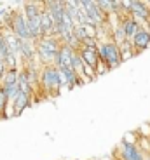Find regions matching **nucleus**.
I'll return each mask as SVG.
<instances>
[{
	"mask_svg": "<svg viewBox=\"0 0 150 160\" xmlns=\"http://www.w3.org/2000/svg\"><path fill=\"white\" fill-rule=\"evenodd\" d=\"M147 153H150V139H148V150H147Z\"/></svg>",
	"mask_w": 150,
	"mask_h": 160,
	"instance_id": "nucleus-21",
	"label": "nucleus"
},
{
	"mask_svg": "<svg viewBox=\"0 0 150 160\" xmlns=\"http://www.w3.org/2000/svg\"><path fill=\"white\" fill-rule=\"evenodd\" d=\"M7 26L16 33L21 40H32L30 35V28H28V21L24 18L23 11H12L11 12V19H9Z\"/></svg>",
	"mask_w": 150,
	"mask_h": 160,
	"instance_id": "nucleus-4",
	"label": "nucleus"
},
{
	"mask_svg": "<svg viewBox=\"0 0 150 160\" xmlns=\"http://www.w3.org/2000/svg\"><path fill=\"white\" fill-rule=\"evenodd\" d=\"M39 59L37 56V42L35 40H23L21 42V63H32V61Z\"/></svg>",
	"mask_w": 150,
	"mask_h": 160,
	"instance_id": "nucleus-11",
	"label": "nucleus"
},
{
	"mask_svg": "<svg viewBox=\"0 0 150 160\" xmlns=\"http://www.w3.org/2000/svg\"><path fill=\"white\" fill-rule=\"evenodd\" d=\"M131 44H133V47L136 52H142V51H145V49H148L150 47V28H145V26H143V28L134 35V38L131 40Z\"/></svg>",
	"mask_w": 150,
	"mask_h": 160,
	"instance_id": "nucleus-12",
	"label": "nucleus"
},
{
	"mask_svg": "<svg viewBox=\"0 0 150 160\" xmlns=\"http://www.w3.org/2000/svg\"><path fill=\"white\" fill-rule=\"evenodd\" d=\"M145 160H150V153H147V155H145Z\"/></svg>",
	"mask_w": 150,
	"mask_h": 160,
	"instance_id": "nucleus-20",
	"label": "nucleus"
},
{
	"mask_svg": "<svg viewBox=\"0 0 150 160\" xmlns=\"http://www.w3.org/2000/svg\"><path fill=\"white\" fill-rule=\"evenodd\" d=\"M73 56H75V49L70 47V45H66V44H63L61 45L59 54H58V59H56V68H59V70L72 68Z\"/></svg>",
	"mask_w": 150,
	"mask_h": 160,
	"instance_id": "nucleus-10",
	"label": "nucleus"
},
{
	"mask_svg": "<svg viewBox=\"0 0 150 160\" xmlns=\"http://www.w3.org/2000/svg\"><path fill=\"white\" fill-rule=\"evenodd\" d=\"M98 54H100V59L106 64V68H117L121 66L124 61H122V52L121 47L115 44L114 40H105L101 44L98 45Z\"/></svg>",
	"mask_w": 150,
	"mask_h": 160,
	"instance_id": "nucleus-3",
	"label": "nucleus"
},
{
	"mask_svg": "<svg viewBox=\"0 0 150 160\" xmlns=\"http://www.w3.org/2000/svg\"><path fill=\"white\" fill-rule=\"evenodd\" d=\"M9 106V101H7V96H5L4 89H2V85H0V115H4L5 113V108Z\"/></svg>",
	"mask_w": 150,
	"mask_h": 160,
	"instance_id": "nucleus-19",
	"label": "nucleus"
},
{
	"mask_svg": "<svg viewBox=\"0 0 150 160\" xmlns=\"http://www.w3.org/2000/svg\"><path fill=\"white\" fill-rule=\"evenodd\" d=\"M40 87L45 92V96H58L63 89L61 85L59 70L56 66H44L40 73Z\"/></svg>",
	"mask_w": 150,
	"mask_h": 160,
	"instance_id": "nucleus-2",
	"label": "nucleus"
},
{
	"mask_svg": "<svg viewBox=\"0 0 150 160\" xmlns=\"http://www.w3.org/2000/svg\"><path fill=\"white\" fill-rule=\"evenodd\" d=\"M129 16L133 19H136L140 24L150 23V7L147 5V2H138V0H131L129 5Z\"/></svg>",
	"mask_w": 150,
	"mask_h": 160,
	"instance_id": "nucleus-6",
	"label": "nucleus"
},
{
	"mask_svg": "<svg viewBox=\"0 0 150 160\" xmlns=\"http://www.w3.org/2000/svg\"><path fill=\"white\" fill-rule=\"evenodd\" d=\"M18 87H19V92L24 94V96H28L30 99L33 98V85L30 84V80L26 78L23 70H19V78H18Z\"/></svg>",
	"mask_w": 150,
	"mask_h": 160,
	"instance_id": "nucleus-14",
	"label": "nucleus"
},
{
	"mask_svg": "<svg viewBox=\"0 0 150 160\" xmlns=\"http://www.w3.org/2000/svg\"><path fill=\"white\" fill-rule=\"evenodd\" d=\"M19 58L16 56V54H9L7 58H5V66H7V70H19V66H18V64H19Z\"/></svg>",
	"mask_w": 150,
	"mask_h": 160,
	"instance_id": "nucleus-18",
	"label": "nucleus"
},
{
	"mask_svg": "<svg viewBox=\"0 0 150 160\" xmlns=\"http://www.w3.org/2000/svg\"><path fill=\"white\" fill-rule=\"evenodd\" d=\"M30 103H32V99H30L28 96H24V94H21L14 99V103L11 104L12 108H14V113L12 115H19V113H23V110L26 108V106H30Z\"/></svg>",
	"mask_w": 150,
	"mask_h": 160,
	"instance_id": "nucleus-15",
	"label": "nucleus"
},
{
	"mask_svg": "<svg viewBox=\"0 0 150 160\" xmlns=\"http://www.w3.org/2000/svg\"><path fill=\"white\" fill-rule=\"evenodd\" d=\"M119 160H145V155L134 143L124 139L121 143V150H119Z\"/></svg>",
	"mask_w": 150,
	"mask_h": 160,
	"instance_id": "nucleus-7",
	"label": "nucleus"
},
{
	"mask_svg": "<svg viewBox=\"0 0 150 160\" xmlns=\"http://www.w3.org/2000/svg\"><path fill=\"white\" fill-rule=\"evenodd\" d=\"M18 78H19V70H7L0 82L2 87H9V85H18Z\"/></svg>",
	"mask_w": 150,
	"mask_h": 160,
	"instance_id": "nucleus-16",
	"label": "nucleus"
},
{
	"mask_svg": "<svg viewBox=\"0 0 150 160\" xmlns=\"http://www.w3.org/2000/svg\"><path fill=\"white\" fill-rule=\"evenodd\" d=\"M65 7H66V14L72 18L75 26L87 24V18H85V12H84L80 0H68V2H65Z\"/></svg>",
	"mask_w": 150,
	"mask_h": 160,
	"instance_id": "nucleus-5",
	"label": "nucleus"
},
{
	"mask_svg": "<svg viewBox=\"0 0 150 160\" xmlns=\"http://www.w3.org/2000/svg\"><path fill=\"white\" fill-rule=\"evenodd\" d=\"M61 42L58 37H45L37 42V56H39V63L42 66H56L58 54L61 51Z\"/></svg>",
	"mask_w": 150,
	"mask_h": 160,
	"instance_id": "nucleus-1",
	"label": "nucleus"
},
{
	"mask_svg": "<svg viewBox=\"0 0 150 160\" xmlns=\"http://www.w3.org/2000/svg\"><path fill=\"white\" fill-rule=\"evenodd\" d=\"M98 7L101 9L106 16H112V14H115L114 2H110V0H100V2H98Z\"/></svg>",
	"mask_w": 150,
	"mask_h": 160,
	"instance_id": "nucleus-17",
	"label": "nucleus"
},
{
	"mask_svg": "<svg viewBox=\"0 0 150 160\" xmlns=\"http://www.w3.org/2000/svg\"><path fill=\"white\" fill-rule=\"evenodd\" d=\"M121 23H122V26H124V32H126V37H127V40H129V42L134 38V35H136V33H138L140 30L143 28L142 24H140L136 19H133L131 16L122 18Z\"/></svg>",
	"mask_w": 150,
	"mask_h": 160,
	"instance_id": "nucleus-13",
	"label": "nucleus"
},
{
	"mask_svg": "<svg viewBox=\"0 0 150 160\" xmlns=\"http://www.w3.org/2000/svg\"><path fill=\"white\" fill-rule=\"evenodd\" d=\"M0 35L4 37V40L7 42V45H9V49H11L12 54H16V56L21 59V42H23V40H21L16 33L12 32L9 26L0 28Z\"/></svg>",
	"mask_w": 150,
	"mask_h": 160,
	"instance_id": "nucleus-8",
	"label": "nucleus"
},
{
	"mask_svg": "<svg viewBox=\"0 0 150 160\" xmlns=\"http://www.w3.org/2000/svg\"><path fill=\"white\" fill-rule=\"evenodd\" d=\"M77 51H79V54H80V58H82V61H84L85 66H89V68H93V70L98 72V68H100V61H101L100 59V54H98V49L82 45V47L77 49Z\"/></svg>",
	"mask_w": 150,
	"mask_h": 160,
	"instance_id": "nucleus-9",
	"label": "nucleus"
}]
</instances>
